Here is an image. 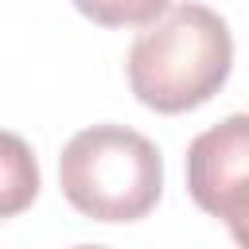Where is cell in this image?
I'll use <instances>...</instances> for the list:
<instances>
[{
	"label": "cell",
	"mask_w": 249,
	"mask_h": 249,
	"mask_svg": "<svg viewBox=\"0 0 249 249\" xmlns=\"http://www.w3.org/2000/svg\"><path fill=\"white\" fill-rule=\"evenodd\" d=\"M233 66V35L206 4H175L152 19L128 47L124 70L140 105L187 113L210 101Z\"/></svg>",
	"instance_id": "cell-1"
},
{
	"label": "cell",
	"mask_w": 249,
	"mask_h": 249,
	"mask_svg": "<svg viewBox=\"0 0 249 249\" xmlns=\"http://www.w3.org/2000/svg\"><path fill=\"white\" fill-rule=\"evenodd\" d=\"M66 202L93 222H136L163 191L160 148L124 124H93L66 140L58 156Z\"/></svg>",
	"instance_id": "cell-2"
},
{
	"label": "cell",
	"mask_w": 249,
	"mask_h": 249,
	"mask_svg": "<svg viewBox=\"0 0 249 249\" xmlns=\"http://www.w3.org/2000/svg\"><path fill=\"white\" fill-rule=\"evenodd\" d=\"M187 191L198 210L226 222L233 241L249 245V113H233L191 140Z\"/></svg>",
	"instance_id": "cell-3"
},
{
	"label": "cell",
	"mask_w": 249,
	"mask_h": 249,
	"mask_svg": "<svg viewBox=\"0 0 249 249\" xmlns=\"http://www.w3.org/2000/svg\"><path fill=\"white\" fill-rule=\"evenodd\" d=\"M39 191V167L27 152V144L16 132H4V187H0V214H19Z\"/></svg>",
	"instance_id": "cell-4"
},
{
	"label": "cell",
	"mask_w": 249,
	"mask_h": 249,
	"mask_svg": "<svg viewBox=\"0 0 249 249\" xmlns=\"http://www.w3.org/2000/svg\"><path fill=\"white\" fill-rule=\"evenodd\" d=\"M74 8L97 27H148L167 12V0H74Z\"/></svg>",
	"instance_id": "cell-5"
}]
</instances>
